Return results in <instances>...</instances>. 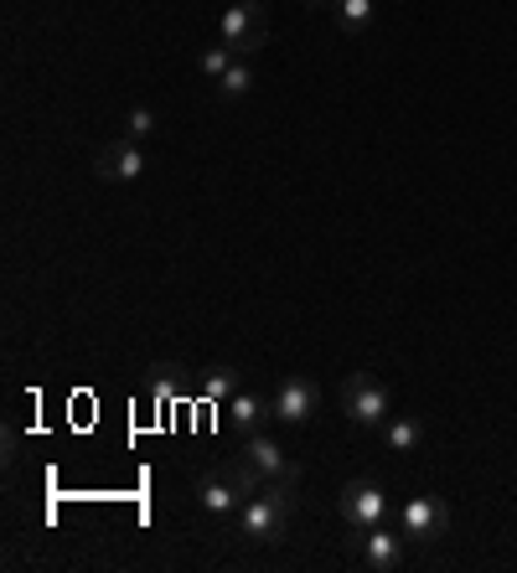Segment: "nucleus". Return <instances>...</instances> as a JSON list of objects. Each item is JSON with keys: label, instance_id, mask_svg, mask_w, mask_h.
Instances as JSON below:
<instances>
[{"label": "nucleus", "instance_id": "4", "mask_svg": "<svg viewBox=\"0 0 517 573\" xmlns=\"http://www.w3.org/2000/svg\"><path fill=\"white\" fill-rule=\"evenodd\" d=\"M146 145L140 140H110V145H99V156H93V176L99 181H110V186H125V181H140L146 176Z\"/></svg>", "mask_w": 517, "mask_h": 573}, {"label": "nucleus", "instance_id": "2", "mask_svg": "<svg viewBox=\"0 0 517 573\" xmlns=\"http://www.w3.org/2000/svg\"><path fill=\"white\" fill-rule=\"evenodd\" d=\"M342 413L352 424H363V429H383L393 419V398H388V388L372 373H352L342 382Z\"/></svg>", "mask_w": 517, "mask_h": 573}, {"label": "nucleus", "instance_id": "10", "mask_svg": "<svg viewBox=\"0 0 517 573\" xmlns=\"http://www.w3.org/2000/svg\"><path fill=\"white\" fill-rule=\"evenodd\" d=\"M269 413H275L279 424H306L315 413V388L306 377H285L275 388V398H269Z\"/></svg>", "mask_w": 517, "mask_h": 573}, {"label": "nucleus", "instance_id": "14", "mask_svg": "<svg viewBox=\"0 0 517 573\" xmlns=\"http://www.w3.org/2000/svg\"><path fill=\"white\" fill-rule=\"evenodd\" d=\"M249 89H254V68H249V57H233V68L218 78V99L233 104V99H243Z\"/></svg>", "mask_w": 517, "mask_h": 573}, {"label": "nucleus", "instance_id": "7", "mask_svg": "<svg viewBox=\"0 0 517 573\" xmlns=\"http://www.w3.org/2000/svg\"><path fill=\"white\" fill-rule=\"evenodd\" d=\"M450 527V512H445V502H435V496H409L404 512H399V532H404L409 542H435Z\"/></svg>", "mask_w": 517, "mask_h": 573}, {"label": "nucleus", "instance_id": "17", "mask_svg": "<svg viewBox=\"0 0 517 573\" xmlns=\"http://www.w3.org/2000/svg\"><path fill=\"white\" fill-rule=\"evenodd\" d=\"M119 135H125V140H140V145H146L150 135H156V114H150L146 104H135V108L125 114V129H119Z\"/></svg>", "mask_w": 517, "mask_h": 573}, {"label": "nucleus", "instance_id": "1", "mask_svg": "<svg viewBox=\"0 0 517 573\" xmlns=\"http://www.w3.org/2000/svg\"><path fill=\"white\" fill-rule=\"evenodd\" d=\"M290 512H296V491H290V485H264L258 496L243 502L239 532L249 542H279L290 532Z\"/></svg>", "mask_w": 517, "mask_h": 573}, {"label": "nucleus", "instance_id": "16", "mask_svg": "<svg viewBox=\"0 0 517 573\" xmlns=\"http://www.w3.org/2000/svg\"><path fill=\"white\" fill-rule=\"evenodd\" d=\"M233 57H239V53H233V47H222V42H212V47H207L203 57H197V68H203V78H212V83H218L222 72L233 68Z\"/></svg>", "mask_w": 517, "mask_h": 573}, {"label": "nucleus", "instance_id": "3", "mask_svg": "<svg viewBox=\"0 0 517 573\" xmlns=\"http://www.w3.org/2000/svg\"><path fill=\"white\" fill-rule=\"evenodd\" d=\"M218 42L222 47H233L239 57H254L264 42H269V16H264V5L258 0H233L218 21Z\"/></svg>", "mask_w": 517, "mask_h": 573}, {"label": "nucleus", "instance_id": "13", "mask_svg": "<svg viewBox=\"0 0 517 573\" xmlns=\"http://www.w3.org/2000/svg\"><path fill=\"white\" fill-rule=\"evenodd\" d=\"M383 439H388V449H399V455H414V449L425 445V424L414 419V413H393L383 424Z\"/></svg>", "mask_w": 517, "mask_h": 573}, {"label": "nucleus", "instance_id": "8", "mask_svg": "<svg viewBox=\"0 0 517 573\" xmlns=\"http://www.w3.org/2000/svg\"><path fill=\"white\" fill-rule=\"evenodd\" d=\"M192 496H197V506H203L207 517H239L243 502H249L222 470H203V475L192 481Z\"/></svg>", "mask_w": 517, "mask_h": 573}, {"label": "nucleus", "instance_id": "15", "mask_svg": "<svg viewBox=\"0 0 517 573\" xmlns=\"http://www.w3.org/2000/svg\"><path fill=\"white\" fill-rule=\"evenodd\" d=\"M233 393H239L233 367H207V373H203V398H207V403H228Z\"/></svg>", "mask_w": 517, "mask_h": 573}, {"label": "nucleus", "instance_id": "9", "mask_svg": "<svg viewBox=\"0 0 517 573\" xmlns=\"http://www.w3.org/2000/svg\"><path fill=\"white\" fill-rule=\"evenodd\" d=\"M243 455H249V460H254V466L269 475V485H290V491L300 485L296 460H290V455H285V449H279L269 434H249V439H243Z\"/></svg>", "mask_w": 517, "mask_h": 573}, {"label": "nucleus", "instance_id": "5", "mask_svg": "<svg viewBox=\"0 0 517 573\" xmlns=\"http://www.w3.org/2000/svg\"><path fill=\"white\" fill-rule=\"evenodd\" d=\"M352 558L372 573H388L404 563V532H388L383 522L378 527H357V538H352Z\"/></svg>", "mask_w": 517, "mask_h": 573}, {"label": "nucleus", "instance_id": "6", "mask_svg": "<svg viewBox=\"0 0 517 573\" xmlns=\"http://www.w3.org/2000/svg\"><path fill=\"white\" fill-rule=\"evenodd\" d=\"M336 512H342V522H347L352 532L357 527H378V522L388 517V496L378 481H347L342 485V496H336Z\"/></svg>", "mask_w": 517, "mask_h": 573}, {"label": "nucleus", "instance_id": "11", "mask_svg": "<svg viewBox=\"0 0 517 573\" xmlns=\"http://www.w3.org/2000/svg\"><path fill=\"white\" fill-rule=\"evenodd\" d=\"M306 5H311V11H332L336 26L347 36H363L372 21H378V5H372V0H306Z\"/></svg>", "mask_w": 517, "mask_h": 573}, {"label": "nucleus", "instance_id": "12", "mask_svg": "<svg viewBox=\"0 0 517 573\" xmlns=\"http://www.w3.org/2000/svg\"><path fill=\"white\" fill-rule=\"evenodd\" d=\"M264 419H275V413H269V398H258V393H233V398H228V424H233L243 439L258 434Z\"/></svg>", "mask_w": 517, "mask_h": 573}]
</instances>
